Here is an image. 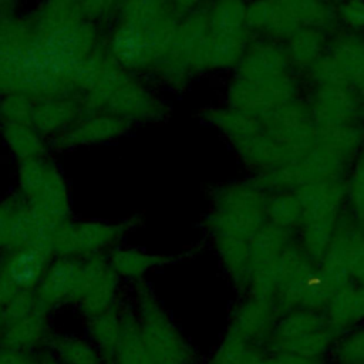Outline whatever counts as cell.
<instances>
[{
    "label": "cell",
    "instance_id": "obj_1",
    "mask_svg": "<svg viewBox=\"0 0 364 364\" xmlns=\"http://www.w3.org/2000/svg\"><path fill=\"white\" fill-rule=\"evenodd\" d=\"M11 279L18 286L31 284L38 274V255L34 250L21 252L13 262Z\"/></svg>",
    "mask_w": 364,
    "mask_h": 364
}]
</instances>
